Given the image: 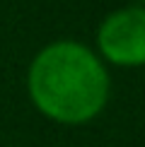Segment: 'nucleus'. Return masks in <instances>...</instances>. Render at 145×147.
Instances as JSON below:
<instances>
[{
	"label": "nucleus",
	"instance_id": "1",
	"mask_svg": "<svg viewBox=\"0 0 145 147\" xmlns=\"http://www.w3.org/2000/svg\"><path fill=\"white\" fill-rule=\"evenodd\" d=\"M27 89L32 104L46 118L82 125L106 106L111 80L104 60L92 48L72 39H58L32 58Z\"/></svg>",
	"mask_w": 145,
	"mask_h": 147
},
{
	"label": "nucleus",
	"instance_id": "2",
	"mask_svg": "<svg viewBox=\"0 0 145 147\" xmlns=\"http://www.w3.org/2000/svg\"><path fill=\"white\" fill-rule=\"evenodd\" d=\"M97 46L102 58L121 68H138L145 63V10L140 5L114 10L97 29Z\"/></svg>",
	"mask_w": 145,
	"mask_h": 147
},
{
	"label": "nucleus",
	"instance_id": "3",
	"mask_svg": "<svg viewBox=\"0 0 145 147\" xmlns=\"http://www.w3.org/2000/svg\"><path fill=\"white\" fill-rule=\"evenodd\" d=\"M138 3H140V0H138Z\"/></svg>",
	"mask_w": 145,
	"mask_h": 147
}]
</instances>
